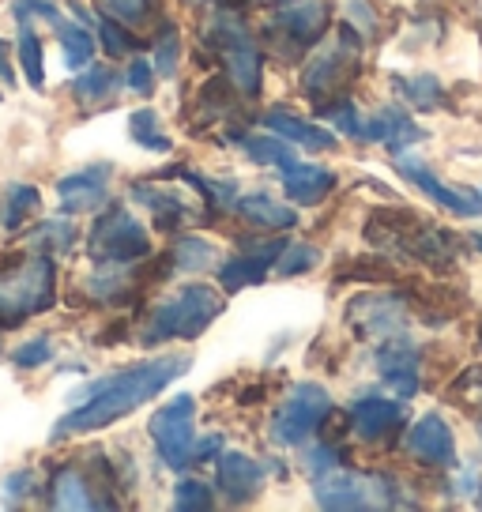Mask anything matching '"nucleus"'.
<instances>
[{
    "instance_id": "1",
    "label": "nucleus",
    "mask_w": 482,
    "mask_h": 512,
    "mask_svg": "<svg viewBox=\"0 0 482 512\" xmlns=\"http://www.w3.org/2000/svg\"><path fill=\"white\" fill-rule=\"evenodd\" d=\"M189 366H193L189 354H162V358H147V362L121 369V373H110L102 381L83 384L80 392L72 396V411L65 418H57L53 441H65V437H76V433L106 430L113 422H121L136 407L155 400L162 388L177 381Z\"/></svg>"
},
{
    "instance_id": "2",
    "label": "nucleus",
    "mask_w": 482,
    "mask_h": 512,
    "mask_svg": "<svg viewBox=\"0 0 482 512\" xmlns=\"http://www.w3.org/2000/svg\"><path fill=\"white\" fill-rule=\"evenodd\" d=\"M366 238L385 249V253H403L426 264V268H449L456 260V238L449 230L434 226L430 219H422L415 211H392L381 208L370 215Z\"/></svg>"
},
{
    "instance_id": "3",
    "label": "nucleus",
    "mask_w": 482,
    "mask_h": 512,
    "mask_svg": "<svg viewBox=\"0 0 482 512\" xmlns=\"http://www.w3.org/2000/svg\"><path fill=\"white\" fill-rule=\"evenodd\" d=\"M57 302V268L46 253L19 256L0 272V328H19L23 320L49 313Z\"/></svg>"
},
{
    "instance_id": "4",
    "label": "nucleus",
    "mask_w": 482,
    "mask_h": 512,
    "mask_svg": "<svg viewBox=\"0 0 482 512\" xmlns=\"http://www.w3.org/2000/svg\"><path fill=\"white\" fill-rule=\"evenodd\" d=\"M223 313V298L204 283H189V287L166 294L151 317H147L140 343H162V339H196L211 328V320Z\"/></svg>"
},
{
    "instance_id": "5",
    "label": "nucleus",
    "mask_w": 482,
    "mask_h": 512,
    "mask_svg": "<svg viewBox=\"0 0 482 512\" xmlns=\"http://www.w3.org/2000/svg\"><path fill=\"white\" fill-rule=\"evenodd\" d=\"M362 46H366V38L354 31V27H343V31H339V42L321 49V53L302 68V91L313 98V106H321L328 98H339V91L354 80V72H358V64H362Z\"/></svg>"
},
{
    "instance_id": "6",
    "label": "nucleus",
    "mask_w": 482,
    "mask_h": 512,
    "mask_svg": "<svg viewBox=\"0 0 482 512\" xmlns=\"http://www.w3.org/2000/svg\"><path fill=\"white\" fill-rule=\"evenodd\" d=\"M87 253L98 264H136L151 256V234L144 230L140 219H132L121 204H113L106 215H98L87 238Z\"/></svg>"
},
{
    "instance_id": "7",
    "label": "nucleus",
    "mask_w": 482,
    "mask_h": 512,
    "mask_svg": "<svg viewBox=\"0 0 482 512\" xmlns=\"http://www.w3.org/2000/svg\"><path fill=\"white\" fill-rule=\"evenodd\" d=\"M332 411V396L324 384L302 381L290 388V396L279 403V411L272 418V441L275 445H302L313 433L324 426V418Z\"/></svg>"
},
{
    "instance_id": "8",
    "label": "nucleus",
    "mask_w": 482,
    "mask_h": 512,
    "mask_svg": "<svg viewBox=\"0 0 482 512\" xmlns=\"http://www.w3.org/2000/svg\"><path fill=\"white\" fill-rule=\"evenodd\" d=\"M317 505L321 509H392L400 505L396 501V490H392V479L385 475H358V471H328V475H317Z\"/></svg>"
},
{
    "instance_id": "9",
    "label": "nucleus",
    "mask_w": 482,
    "mask_h": 512,
    "mask_svg": "<svg viewBox=\"0 0 482 512\" xmlns=\"http://www.w3.org/2000/svg\"><path fill=\"white\" fill-rule=\"evenodd\" d=\"M196 400L193 396H177V400L162 403L151 415V441L159 448L162 464L170 471H185L193 467V445H196Z\"/></svg>"
},
{
    "instance_id": "10",
    "label": "nucleus",
    "mask_w": 482,
    "mask_h": 512,
    "mask_svg": "<svg viewBox=\"0 0 482 512\" xmlns=\"http://www.w3.org/2000/svg\"><path fill=\"white\" fill-rule=\"evenodd\" d=\"M396 170H400V177H407L418 192H426L437 208L452 211V215H464V219L482 215V192L479 189H460V185L437 181L434 170H430L422 159H411V155H403L400 151V155H396Z\"/></svg>"
},
{
    "instance_id": "11",
    "label": "nucleus",
    "mask_w": 482,
    "mask_h": 512,
    "mask_svg": "<svg viewBox=\"0 0 482 512\" xmlns=\"http://www.w3.org/2000/svg\"><path fill=\"white\" fill-rule=\"evenodd\" d=\"M328 0H302V4H287L272 16L268 34L283 38L294 49H309L313 42H321V34L328 31Z\"/></svg>"
},
{
    "instance_id": "12",
    "label": "nucleus",
    "mask_w": 482,
    "mask_h": 512,
    "mask_svg": "<svg viewBox=\"0 0 482 512\" xmlns=\"http://www.w3.org/2000/svg\"><path fill=\"white\" fill-rule=\"evenodd\" d=\"M241 249H245V253H238L234 260H226L223 268H219V283H223V290H230V294L241 287H260L287 245L275 238H264V241L245 238Z\"/></svg>"
},
{
    "instance_id": "13",
    "label": "nucleus",
    "mask_w": 482,
    "mask_h": 512,
    "mask_svg": "<svg viewBox=\"0 0 482 512\" xmlns=\"http://www.w3.org/2000/svg\"><path fill=\"white\" fill-rule=\"evenodd\" d=\"M264 490V467L245 452H219L215 456V494L230 505H249Z\"/></svg>"
},
{
    "instance_id": "14",
    "label": "nucleus",
    "mask_w": 482,
    "mask_h": 512,
    "mask_svg": "<svg viewBox=\"0 0 482 512\" xmlns=\"http://www.w3.org/2000/svg\"><path fill=\"white\" fill-rule=\"evenodd\" d=\"M113 177L110 162H95L87 170H76L57 181V196H61V211L65 215H83V211H95L106 204V185Z\"/></svg>"
},
{
    "instance_id": "15",
    "label": "nucleus",
    "mask_w": 482,
    "mask_h": 512,
    "mask_svg": "<svg viewBox=\"0 0 482 512\" xmlns=\"http://www.w3.org/2000/svg\"><path fill=\"white\" fill-rule=\"evenodd\" d=\"M407 452L426 467H452L456 464V441L449 422L441 415H422L407 433Z\"/></svg>"
},
{
    "instance_id": "16",
    "label": "nucleus",
    "mask_w": 482,
    "mask_h": 512,
    "mask_svg": "<svg viewBox=\"0 0 482 512\" xmlns=\"http://www.w3.org/2000/svg\"><path fill=\"white\" fill-rule=\"evenodd\" d=\"M358 140L381 144V147H388L392 155H400L407 144H418V140H422V132H418V125L411 121V113L403 110V106H385V110L370 113V117L358 125Z\"/></svg>"
},
{
    "instance_id": "17",
    "label": "nucleus",
    "mask_w": 482,
    "mask_h": 512,
    "mask_svg": "<svg viewBox=\"0 0 482 512\" xmlns=\"http://www.w3.org/2000/svg\"><path fill=\"white\" fill-rule=\"evenodd\" d=\"M377 369H381V377L385 384L396 392V396H415L418 392V351L415 343H407V339H392L385 336L381 343V351H377Z\"/></svg>"
},
{
    "instance_id": "18",
    "label": "nucleus",
    "mask_w": 482,
    "mask_h": 512,
    "mask_svg": "<svg viewBox=\"0 0 482 512\" xmlns=\"http://www.w3.org/2000/svg\"><path fill=\"white\" fill-rule=\"evenodd\" d=\"M351 317L362 324L366 336H392L407 324V305L392 294H366L351 305Z\"/></svg>"
},
{
    "instance_id": "19",
    "label": "nucleus",
    "mask_w": 482,
    "mask_h": 512,
    "mask_svg": "<svg viewBox=\"0 0 482 512\" xmlns=\"http://www.w3.org/2000/svg\"><path fill=\"white\" fill-rule=\"evenodd\" d=\"M98 494V486L87 479V471H80L76 464H65L53 471V479H49V505L53 509H106L102 505V497Z\"/></svg>"
},
{
    "instance_id": "20",
    "label": "nucleus",
    "mask_w": 482,
    "mask_h": 512,
    "mask_svg": "<svg viewBox=\"0 0 482 512\" xmlns=\"http://www.w3.org/2000/svg\"><path fill=\"white\" fill-rule=\"evenodd\" d=\"M403 418H407V407L400 400H358L351 403V422H354V433L362 437V441H381L385 433L400 430Z\"/></svg>"
},
{
    "instance_id": "21",
    "label": "nucleus",
    "mask_w": 482,
    "mask_h": 512,
    "mask_svg": "<svg viewBox=\"0 0 482 512\" xmlns=\"http://www.w3.org/2000/svg\"><path fill=\"white\" fill-rule=\"evenodd\" d=\"M283 189H287L290 204L313 208V204H321L324 196L336 189V174L324 170V166H313V162H294V166L283 170Z\"/></svg>"
},
{
    "instance_id": "22",
    "label": "nucleus",
    "mask_w": 482,
    "mask_h": 512,
    "mask_svg": "<svg viewBox=\"0 0 482 512\" xmlns=\"http://www.w3.org/2000/svg\"><path fill=\"white\" fill-rule=\"evenodd\" d=\"M264 128L275 132V136H283L287 144L306 147V151H332V147H336V136H332L328 128L313 125V121H302V117H294V113H287V110L264 113Z\"/></svg>"
},
{
    "instance_id": "23",
    "label": "nucleus",
    "mask_w": 482,
    "mask_h": 512,
    "mask_svg": "<svg viewBox=\"0 0 482 512\" xmlns=\"http://www.w3.org/2000/svg\"><path fill=\"white\" fill-rule=\"evenodd\" d=\"M132 200H140V204L151 211V219H155L159 230H177L185 219H193L189 204H185L181 192H174V189H159V185L140 181V185H132Z\"/></svg>"
},
{
    "instance_id": "24",
    "label": "nucleus",
    "mask_w": 482,
    "mask_h": 512,
    "mask_svg": "<svg viewBox=\"0 0 482 512\" xmlns=\"http://www.w3.org/2000/svg\"><path fill=\"white\" fill-rule=\"evenodd\" d=\"M234 211L245 215V219H249L253 226H260V230H294V226H298V211L287 208V204H279V200H272L268 192L238 196Z\"/></svg>"
},
{
    "instance_id": "25",
    "label": "nucleus",
    "mask_w": 482,
    "mask_h": 512,
    "mask_svg": "<svg viewBox=\"0 0 482 512\" xmlns=\"http://www.w3.org/2000/svg\"><path fill=\"white\" fill-rule=\"evenodd\" d=\"M226 64V72H230V83H234V91H241V95H257L260 91V53L253 42H241V46H230L219 53Z\"/></svg>"
},
{
    "instance_id": "26",
    "label": "nucleus",
    "mask_w": 482,
    "mask_h": 512,
    "mask_svg": "<svg viewBox=\"0 0 482 512\" xmlns=\"http://www.w3.org/2000/svg\"><path fill=\"white\" fill-rule=\"evenodd\" d=\"M129 264H106V272L87 279V294L102 305H125L136 294V275L125 272Z\"/></svg>"
},
{
    "instance_id": "27",
    "label": "nucleus",
    "mask_w": 482,
    "mask_h": 512,
    "mask_svg": "<svg viewBox=\"0 0 482 512\" xmlns=\"http://www.w3.org/2000/svg\"><path fill=\"white\" fill-rule=\"evenodd\" d=\"M392 87L400 91L403 102H411L418 110H437L445 102V87L434 72H415V76H392Z\"/></svg>"
},
{
    "instance_id": "28",
    "label": "nucleus",
    "mask_w": 482,
    "mask_h": 512,
    "mask_svg": "<svg viewBox=\"0 0 482 512\" xmlns=\"http://www.w3.org/2000/svg\"><path fill=\"white\" fill-rule=\"evenodd\" d=\"M241 147H245V155L249 162H257V166H275V170H287L294 166V151L283 144V136H275V132H264V136H241Z\"/></svg>"
},
{
    "instance_id": "29",
    "label": "nucleus",
    "mask_w": 482,
    "mask_h": 512,
    "mask_svg": "<svg viewBox=\"0 0 482 512\" xmlns=\"http://www.w3.org/2000/svg\"><path fill=\"white\" fill-rule=\"evenodd\" d=\"M170 264H174L177 272H208L211 264H215V245L204 241V238L185 234V238L174 241V249H170Z\"/></svg>"
},
{
    "instance_id": "30",
    "label": "nucleus",
    "mask_w": 482,
    "mask_h": 512,
    "mask_svg": "<svg viewBox=\"0 0 482 512\" xmlns=\"http://www.w3.org/2000/svg\"><path fill=\"white\" fill-rule=\"evenodd\" d=\"M53 31H57V38H61V49H65V64L72 68V72L91 64V57H95V38H91V31H87V27H76V23L61 19Z\"/></svg>"
},
{
    "instance_id": "31",
    "label": "nucleus",
    "mask_w": 482,
    "mask_h": 512,
    "mask_svg": "<svg viewBox=\"0 0 482 512\" xmlns=\"http://www.w3.org/2000/svg\"><path fill=\"white\" fill-rule=\"evenodd\" d=\"M117 83H121V76L113 68H106V64H87V72H80L72 80V95L80 98V102H102L106 95L117 91Z\"/></svg>"
},
{
    "instance_id": "32",
    "label": "nucleus",
    "mask_w": 482,
    "mask_h": 512,
    "mask_svg": "<svg viewBox=\"0 0 482 512\" xmlns=\"http://www.w3.org/2000/svg\"><path fill=\"white\" fill-rule=\"evenodd\" d=\"M129 136H132V144H140L147 147V151H155V155H166L170 151V136L162 132V121H159V113L155 110H136L129 117Z\"/></svg>"
},
{
    "instance_id": "33",
    "label": "nucleus",
    "mask_w": 482,
    "mask_h": 512,
    "mask_svg": "<svg viewBox=\"0 0 482 512\" xmlns=\"http://www.w3.org/2000/svg\"><path fill=\"white\" fill-rule=\"evenodd\" d=\"M38 204H42V192L34 189V185H8V200H4L0 219H4L8 230H23L27 219L38 211Z\"/></svg>"
},
{
    "instance_id": "34",
    "label": "nucleus",
    "mask_w": 482,
    "mask_h": 512,
    "mask_svg": "<svg viewBox=\"0 0 482 512\" xmlns=\"http://www.w3.org/2000/svg\"><path fill=\"white\" fill-rule=\"evenodd\" d=\"M16 53H19L23 72H27V83H31L34 91H42V87H46V64H42V42H38V34H34L31 23H19Z\"/></svg>"
},
{
    "instance_id": "35",
    "label": "nucleus",
    "mask_w": 482,
    "mask_h": 512,
    "mask_svg": "<svg viewBox=\"0 0 482 512\" xmlns=\"http://www.w3.org/2000/svg\"><path fill=\"white\" fill-rule=\"evenodd\" d=\"M27 241L38 253H68L76 245V226L65 223V219H46L27 234Z\"/></svg>"
},
{
    "instance_id": "36",
    "label": "nucleus",
    "mask_w": 482,
    "mask_h": 512,
    "mask_svg": "<svg viewBox=\"0 0 482 512\" xmlns=\"http://www.w3.org/2000/svg\"><path fill=\"white\" fill-rule=\"evenodd\" d=\"M174 509L181 512H208L215 509V490L200 479H181L174 486Z\"/></svg>"
},
{
    "instance_id": "37",
    "label": "nucleus",
    "mask_w": 482,
    "mask_h": 512,
    "mask_svg": "<svg viewBox=\"0 0 482 512\" xmlns=\"http://www.w3.org/2000/svg\"><path fill=\"white\" fill-rule=\"evenodd\" d=\"M275 264H279V275H306L321 264V249L309 245V241H302V245H287Z\"/></svg>"
},
{
    "instance_id": "38",
    "label": "nucleus",
    "mask_w": 482,
    "mask_h": 512,
    "mask_svg": "<svg viewBox=\"0 0 482 512\" xmlns=\"http://www.w3.org/2000/svg\"><path fill=\"white\" fill-rule=\"evenodd\" d=\"M317 113H321L336 132L358 140V125H362V121H358V113H354V102H347V98H332V106L324 102V106H317Z\"/></svg>"
},
{
    "instance_id": "39",
    "label": "nucleus",
    "mask_w": 482,
    "mask_h": 512,
    "mask_svg": "<svg viewBox=\"0 0 482 512\" xmlns=\"http://www.w3.org/2000/svg\"><path fill=\"white\" fill-rule=\"evenodd\" d=\"M12 16H16V23H34V19H42L49 27L61 23V12L53 0H12Z\"/></svg>"
},
{
    "instance_id": "40",
    "label": "nucleus",
    "mask_w": 482,
    "mask_h": 512,
    "mask_svg": "<svg viewBox=\"0 0 482 512\" xmlns=\"http://www.w3.org/2000/svg\"><path fill=\"white\" fill-rule=\"evenodd\" d=\"M98 34H102V46H106V53H110V57H125V53H132V49H136V38H132L129 27H125V23H117V19L102 16V27H98Z\"/></svg>"
},
{
    "instance_id": "41",
    "label": "nucleus",
    "mask_w": 482,
    "mask_h": 512,
    "mask_svg": "<svg viewBox=\"0 0 482 512\" xmlns=\"http://www.w3.org/2000/svg\"><path fill=\"white\" fill-rule=\"evenodd\" d=\"M177 53H181V42H177L174 27H166L159 38V46H155V57H151V64H155V72L159 76H177Z\"/></svg>"
},
{
    "instance_id": "42",
    "label": "nucleus",
    "mask_w": 482,
    "mask_h": 512,
    "mask_svg": "<svg viewBox=\"0 0 482 512\" xmlns=\"http://www.w3.org/2000/svg\"><path fill=\"white\" fill-rule=\"evenodd\" d=\"M98 8L106 19H117L125 27H136L147 16V0H98Z\"/></svg>"
},
{
    "instance_id": "43",
    "label": "nucleus",
    "mask_w": 482,
    "mask_h": 512,
    "mask_svg": "<svg viewBox=\"0 0 482 512\" xmlns=\"http://www.w3.org/2000/svg\"><path fill=\"white\" fill-rule=\"evenodd\" d=\"M49 358H53V343H49V339H31V343L16 347V354H12V362H16L19 369H38V366H46Z\"/></svg>"
},
{
    "instance_id": "44",
    "label": "nucleus",
    "mask_w": 482,
    "mask_h": 512,
    "mask_svg": "<svg viewBox=\"0 0 482 512\" xmlns=\"http://www.w3.org/2000/svg\"><path fill=\"white\" fill-rule=\"evenodd\" d=\"M125 83H129L136 95H151L155 91V64L147 57H132L129 72H125Z\"/></svg>"
},
{
    "instance_id": "45",
    "label": "nucleus",
    "mask_w": 482,
    "mask_h": 512,
    "mask_svg": "<svg viewBox=\"0 0 482 512\" xmlns=\"http://www.w3.org/2000/svg\"><path fill=\"white\" fill-rule=\"evenodd\" d=\"M34 486H38V479H34L31 467H19L16 475H8L4 479V505H23V497L34 494Z\"/></svg>"
},
{
    "instance_id": "46",
    "label": "nucleus",
    "mask_w": 482,
    "mask_h": 512,
    "mask_svg": "<svg viewBox=\"0 0 482 512\" xmlns=\"http://www.w3.org/2000/svg\"><path fill=\"white\" fill-rule=\"evenodd\" d=\"M343 464V452L332 445H321V448H309L306 452V467L313 475H328V471H336Z\"/></svg>"
},
{
    "instance_id": "47",
    "label": "nucleus",
    "mask_w": 482,
    "mask_h": 512,
    "mask_svg": "<svg viewBox=\"0 0 482 512\" xmlns=\"http://www.w3.org/2000/svg\"><path fill=\"white\" fill-rule=\"evenodd\" d=\"M347 19H351L354 31L362 34V38H373V31H377V19H373L366 0H347Z\"/></svg>"
},
{
    "instance_id": "48",
    "label": "nucleus",
    "mask_w": 482,
    "mask_h": 512,
    "mask_svg": "<svg viewBox=\"0 0 482 512\" xmlns=\"http://www.w3.org/2000/svg\"><path fill=\"white\" fill-rule=\"evenodd\" d=\"M223 452V433H208L204 441L193 445V464H204V460H215Z\"/></svg>"
},
{
    "instance_id": "49",
    "label": "nucleus",
    "mask_w": 482,
    "mask_h": 512,
    "mask_svg": "<svg viewBox=\"0 0 482 512\" xmlns=\"http://www.w3.org/2000/svg\"><path fill=\"white\" fill-rule=\"evenodd\" d=\"M8 53H12V42H4V38H0V80L16 83V72H12V64H8Z\"/></svg>"
},
{
    "instance_id": "50",
    "label": "nucleus",
    "mask_w": 482,
    "mask_h": 512,
    "mask_svg": "<svg viewBox=\"0 0 482 512\" xmlns=\"http://www.w3.org/2000/svg\"><path fill=\"white\" fill-rule=\"evenodd\" d=\"M257 4H268V8H287V4H294V0H257Z\"/></svg>"
},
{
    "instance_id": "51",
    "label": "nucleus",
    "mask_w": 482,
    "mask_h": 512,
    "mask_svg": "<svg viewBox=\"0 0 482 512\" xmlns=\"http://www.w3.org/2000/svg\"><path fill=\"white\" fill-rule=\"evenodd\" d=\"M471 241H475V249H479V253H482V234H475V238H471Z\"/></svg>"
},
{
    "instance_id": "52",
    "label": "nucleus",
    "mask_w": 482,
    "mask_h": 512,
    "mask_svg": "<svg viewBox=\"0 0 482 512\" xmlns=\"http://www.w3.org/2000/svg\"><path fill=\"white\" fill-rule=\"evenodd\" d=\"M189 4H208V0H189Z\"/></svg>"
},
{
    "instance_id": "53",
    "label": "nucleus",
    "mask_w": 482,
    "mask_h": 512,
    "mask_svg": "<svg viewBox=\"0 0 482 512\" xmlns=\"http://www.w3.org/2000/svg\"><path fill=\"white\" fill-rule=\"evenodd\" d=\"M479 433H482V426H479Z\"/></svg>"
}]
</instances>
